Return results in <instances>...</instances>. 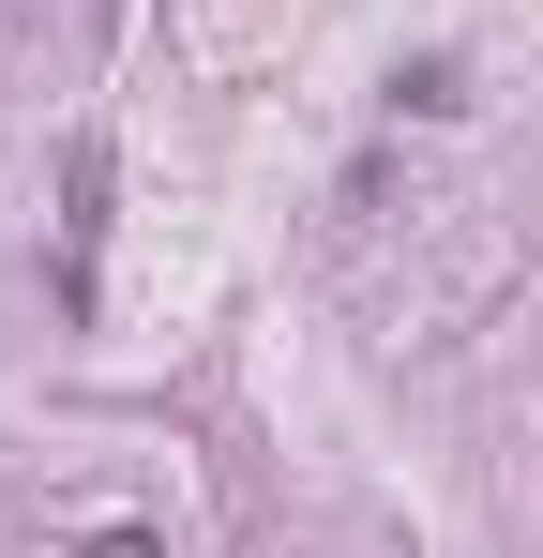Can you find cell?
Returning a JSON list of instances; mask_svg holds the SVG:
<instances>
[{
  "instance_id": "1",
  "label": "cell",
  "mask_w": 543,
  "mask_h": 558,
  "mask_svg": "<svg viewBox=\"0 0 543 558\" xmlns=\"http://www.w3.org/2000/svg\"><path fill=\"white\" fill-rule=\"evenodd\" d=\"M106 182H121V151L76 136V151H61V317L106 302Z\"/></svg>"
}]
</instances>
